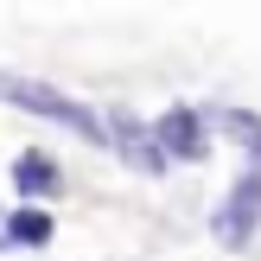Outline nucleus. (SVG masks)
<instances>
[{"instance_id": "f257e3e1", "label": "nucleus", "mask_w": 261, "mask_h": 261, "mask_svg": "<svg viewBox=\"0 0 261 261\" xmlns=\"http://www.w3.org/2000/svg\"><path fill=\"white\" fill-rule=\"evenodd\" d=\"M0 102H13V109L38 115V121H58V127H76L83 140H109V127H102V115H89L83 102H70L64 89L38 83V76H0Z\"/></svg>"}, {"instance_id": "f03ea898", "label": "nucleus", "mask_w": 261, "mask_h": 261, "mask_svg": "<svg viewBox=\"0 0 261 261\" xmlns=\"http://www.w3.org/2000/svg\"><path fill=\"white\" fill-rule=\"evenodd\" d=\"M102 127H109V140H115V147H121L127 160H134V166H147V172H160V140H153L147 127L134 121V115H121V109H115V115H109Z\"/></svg>"}, {"instance_id": "7ed1b4c3", "label": "nucleus", "mask_w": 261, "mask_h": 261, "mask_svg": "<svg viewBox=\"0 0 261 261\" xmlns=\"http://www.w3.org/2000/svg\"><path fill=\"white\" fill-rule=\"evenodd\" d=\"M153 140H160L166 153H178V160H198L204 153V134H198V115L191 109H172L160 127H153Z\"/></svg>"}, {"instance_id": "20e7f679", "label": "nucleus", "mask_w": 261, "mask_h": 261, "mask_svg": "<svg viewBox=\"0 0 261 261\" xmlns=\"http://www.w3.org/2000/svg\"><path fill=\"white\" fill-rule=\"evenodd\" d=\"M13 191H19V198H51V191H58V166H51L45 153H19V160H13Z\"/></svg>"}, {"instance_id": "39448f33", "label": "nucleus", "mask_w": 261, "mask_h": 261, "mask_svg": "<svg viewBox=\"0 0 261 261\" xmlns=\"http://www.w3.org/2000/svg\"><path fill=\"white\" fill-rule=\"evenodd\" d=\"M7 242H32V249H38V242H51V217L32 211V204L13 211V217H7Z\"/></svg>"}]
</instances>
